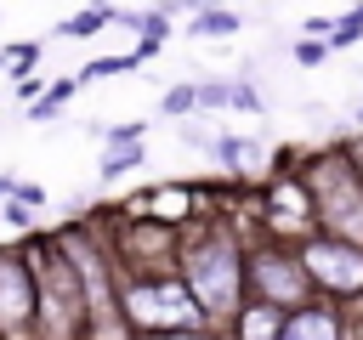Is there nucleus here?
<instances>
[{
  "label": "nucleus",
  "mask_w": 363,
  "mask_h": 340,
  "mask_svg": "<svg viewBox=\"0 0 363 340\" xmlns=\"http://www.w3.org/2000/svg\"><path fill=\"white\" fill-rule=\"evenodd\" d=\"M182 289L193 295V306L210 317H227L244 306V249L233 232H199L193 244H182Z\"/></svg>",
  "instance_id": "obj_1"
},
{
  "label": "nucleus",
  "mask_w": 363,
  "mask_h": 340,
  "mask_svg": "<svg viewBox=\"0 0 363 340\" xmlns=\"http://www.w3.org/2000/svg\"><path fill=\"white\" fill-rule=\"evenodd\" d=\"M306 204L323 227V238L357 244L363 249V176L352 164V153H318L306 164Z\"/></svg>",
  "instance_id": "obj_2"
},
{
  "label": "nucleus",
  "mask_w": 363,
  "mask_h": 340,
  "mask_svg": "<svg viewBox=\"0 0 363 340\" xmlns=\"http://www.w3.org/2000/svg\"><path fill=\"white\" fill-rule=\"evenodd\" d=\"M119 317L142 334H187V329H204V312L193 306V295L176 283V278H130L119 289Z\"/></svg>",
  "instance_id": "obj_3"
},
{
  "label": "nucleus",
  "mask_w": 363,
  "mask_h": 340,
  "mask_svg": "<svg viewBox=\"0 0 363 340\" xmlns=\"http://www.w3.org/2000/svg\"><path fill=\"white\" fill-rule=\"evenodd\" d=\"M244 289L272 312H295L312 295V283H306V272L295 261V244H255L244 255Z\"/></svg>",
  "instance_id": "obj_4"
},
{
  "label": "nucleus",
  "mask_w": 363,
  "mask_h": 340,
  "mask_svg": "<svg viewBox=\"0 0 363 340\" xmlns=\"http://www.w3.org/2000/svg\"><path fill=\"white\" fill-rule=\"evenodd\" d=\"M295 261L306 272L312 289L323 295H363V249L357 244H340V238H301L295 244Z\"/></svg>",
  "instance_id": "obj_5"
},
{
  "label": "nucleus",
  "mask_w": 363,
  "mask_h": 340,
  "mask_svg": "<svg viewBox=\"0 0 363 340\" xmlns=\"http://www.w3.org/2000/svg\"><path fill=\"white\" fill-rule=\"evenodd\" d=\"M40 329V278L23 249H0V340H34Z\"/></svg>",
  "instance_id": "obj_6"
},
{
  "label": "nucleus",
  "mask_w": 363,
  "mask_h": 340,
  "mask_svg": "<svg viewBox=\"0 0 363 340\" xmlns=\"http://www.w3.org/2000/svg\"><path fill=\"white\" fill-rule=\"evenodd\" d=\"M193 96H199V108H238V113H261L267 108L261 85L244 79V74H233V79H193Z\"/></svg>",
  "instance_id": "obj_7"
},
{
  "label": "nucleus",
  "mask_w": 363,
  "mask_h": 340,
  "mask_svg": "<svg viewBox=\"0 0 363 340\" xmlns=\"http://www.w3.org/2000/svg\"><path fill=\"white\" fill-rule=\"evenodd\" d=\"M278 340H346V323L329 306H295L278 323Z\"/></svg>",
  "instance_id": "obj_8"
},
{
  "label": "nucleus",
  "mask_w": 363,
  "mask_h": 340,
  "mask_svg": "<svg viewBox=\"0 0 363 340\" xmlns=\"http://www.w3.org/2000/svg\"><path fill=\"white\" fill-rule=\"evenodd\" d=\"M74 91H79V79H57V85H45V91H40V102H34V108H23V119H28V125H51V119L74 102Z\"/></svg>",
  "instance_id": "obj_9"
},
{
  "label": "nucleus",
  "mask_w": 363,
  "mask_h": 340,
  "mask_svg": "<svg viewBox=\"0 0 363 340\" xmlns=\"http://www.w3.org/2000/svg\"><path fill=\"white\" fill-rule=\"evenodd\" d=\"M199 40H227V34H238L244 28V17L238 11H227V6H199V17L187 23Z\"/></svg>",
  "instance_id": "obj_10"
},
{
  "label": "nucleus",
  "mask_w": 363,
  "mask_h": 340,
  "mask_svg": "<svg viewBox=\"0 0 363 340\" xmlns=\"http://www.w3.org/2000/svg\"><path fill=\"white\" fill-rule=\"evenodd\" d=\"M278 312L272 306H261V300H250V306H238V340H278Z\"/></svg>",
  "instance_id": "obj_11"
},
{
  "label": "nucleus",
  "mask_w": 363,
  "mask_h": 340,
  "mask_svg": "<svg viewBox=\"0 0 363 340\" xmlns=\"http://www.w3.org/2000/svg\"><path fill=\"white\" fill-rule=\"evenodd\" d=\"M136 164H147V147H142V142H108V153H102L96 176H102V181H113V176H125V170H136Z\"/></svg>",
  "instance_id": "obj_12"
},
{
  "label": "nucleus",
  "mask_w": 363,
  "mask_h": 340,
  "mask_svg": "<svg viewBox=\"0 0 363 340\" xmlns=\"http://www.w3.org/2000/svg\"><path fill=\"white\" fill-rule=\"evenodd\" d=\"M210 159H216L221 170H250V164H255V142H250V136H216V142H210Z\"/></svg>",
  "instance_id": "obj_13"
},
{
  "label": "nucleus",
  "mask_w": 363,
  "mask_h": 340,
  "mask_svg": "<svg viewBox=\"0 0 363 340\" xmlns=\"http://www.w3.org/2000/svg\"><path fill=\"white\" fill-rule=\"evenodd\" d=\"M102 23H113V6H108V0H91V6H85L79 17H68L57 34H68V40H85V34H96Z\"/></svg>",
  "instance_id": "obj_14"
},
{
  "label": "nucleus",
  "mask_w": 363,
  "mask_h": 340,
  "mask_svg": "<svg viewBox=\"0 0 363 340\" xmlns=\"http://www.w3.org/2000/svg\"><path fill=\"white\" fill-rule=\"evenodd\" d=\"M34 62H40V40H17V45H6L0 51V74H34Z\"/></svg>",
  "instance_id": "obj_15"
},
{
  "label": "nucleus",
  "mask_w": 363,
  "mask_h": 340,
  "mask_svg": "<svg viewBox=\"0 0 363 340\" xmlns=\"http://www.w3.org/2000/svg\"><path fill=\"white\" fill-rule=\"evenodd\" d=\"M193 108H199V96H193V79H187V85H170V91L159 96V113H170V119H187Z\"/></svg>",
  "instance_id": "obj_16"
},
{
  "label": "nucleus",
  "mask_w": 363,
  "mask_h": 340,
  "mask_svg": "<svg viewBox=\"0 0 363 340\" xmlns=\"http://www.w3.org/2000/svg\"><path fill=\"white\" fill-rule=\"evenodd\" d=\"M130 68H142V57H136V51H130V57H96L79 79H108V74H130Z\"/></svg>",
  "instance_id": "obj_17"
},
{
  "label": "nucleus",
  "mask_w": 363,
  "mask_h": 340,
  "mask_svg": "<svg viewBox=\"0 0 363 340\" xmlns=\"http://www.w3.org/2000/svg\"><path fill=\"white\" fill-rule=\"evenodd\" d=\"M295 62H301V68H318V62H329V40H312V34H301V40H295Z\"/></svg>",
  "instance_id": "obj_18"
},
{
  "label": "nucleus",
  "mask_w": 363,
  "mask_h": 340,
  "mask_svg": "<svg viewBox=\"0 0 363 340\" xmlns=\"http://www.w3.org/2000/svg\"><path fill=\"white\" fill-rule=\"evenodd\" d=\"M182 142H187V147H204V153H210L216 130H210V125H199V119H182Z\"/></svg>",
  "instance_id": "obj_19"
},
{
  "label": "nucleus",
  "mask_w": 363,
  "mask_h": 340,
  "mask_svg": "<svg viewBox=\"0 0 363 340\" xmlns=\"http://www.w3.org/2000/svg\"><path fill=\"white\" fill-rule=\"evenodd\" d=\"M11 198H17V204H28V210H40V204H45L51 193H45L40 181H17V187H11Z\"/></svg>",
  "instance_id": "obj_20"
},
{
  "label": "nucleus",
  "mask_w": 363,
  "mask_h": 340,
  "mask_svg": "<svg viewBox=\"0 0 363 340\" xmlns=\"http://www.w3.org/2000/svg\"><path fill=\"white\" fill-rule=\"evenodd\" d=\"M6 221L28 232V221H34V210H28V204H17V198H6Z\"/></svg>",
  "instance_id": "obj_21"
},
{
  "label": "nucleus",
  "mask_w": 363,
  "mask_h": 340,
  "mask_svg": "<svg viewBox=\"0 0 363 340\" xmlns=\"http://www.w3.org/2000/svg\"><path fill=\"white\" fill-rule=\"evenodd\" d=\"M153 340H216L210 329H187V334H153Z\"/></svg>",
  "instance_id": "obj_22"
},
{
  "label": "nucleus",
  "mask_w": 363,
  "mask_h": 340,
  "mask_svg": "<svg viewBox=\"0 0 363 340\" xmlns=\"http://www.w3.org/2000/svg\"><path fill=\"white\" fill-rule=\"evenodd\" d=\"M11 187H17V181H11V176H0V204L11 198Z\"/></svg>",
  "instance_id": "obj_23"
},
{
  "label": "nucleus",
  "mask_w": 363,
  "mask_h": 340,
  "mask_svg": "<svg viewBox=\"0 0 363 340\" xmlns=\"http://www.w3.org/2000/svg\"><path fill=\"white\" fill-rule=\"evenodd\" d=\"M357 119H363V102H357Z\"/></svg>",
  "instance_id": "obj_24"
}]
</instances>
